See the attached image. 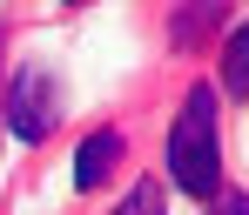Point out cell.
Segmentation results:
<instances>
[{"instance_id":"obj_1","label":"cell","mask_w":249,"mask_h":215,"mask_svg":"<svg viewBox=\"0 0 249 215\" xmlns=\"http://www.w3.org/2000/svg\"><path fill=\"white\" fill-rule=\"evenodd\" d=\"M168 175H175V188H189L202 202L215 195V182H222V128H215V87L209 81L189 87L175 128H168Z\"/></svg>"},{"instance_id":"obj_2","label":"cell","mask_w":249,"mask_h":215,"mask_svg":"<svg viewBox=\"0 0 249 215\" xmlns=\"http://www.w3.org/2000/svg\"><path fill=\"white\" fill-rule=\"evenodd\" d=\"M7 128L20 134V141H41L54 128V81H47L41 67H20L14 74V94H7Z\"/></svg>"},{"instance_id":"obj_3","label":"cell","mask_w":249,"mask_h":215,"mask_svg":"<svg viewBox=\"0 0 249 215\" xmlns=\"http://www.w3.org/2000/svg\"><path fill=\"white\" fill-rule=\"evenodd\" d=\"M122 155H128L122 134H115V128H94L81 148H74V188H81V195H94V188L115 175V162H122Z\"/></svg>"},{"instance_id":"obj_4","label":"cell","mask_w":249,"mask_h":215,"mask_svg":"<svg viewBox=\"0 0 249 215\" xmlns=\"http://www.w3.org/2000/svg\"><path fill=\"white\" fill-rule=\"evenodd\" d=\"M222 87L229 94H249V20L222 41Z\"/></svg>"},{"instance_id":"obj_5","label":"cell","mask_w":249,"mask_h":215,"mask_svg":"<svg viewBox=\"0 0 249 215\" xmlns=\"http://www.w3.org/2000/svg\"><path fill=\"white\" fill-rule=\"evenodd\" d=\"M115 215H162V188H155V182H135L128 202H122Z\"/></svg>"},{"instance_id":"obj_6","label":"cell","mask_w":249,"mask_h":215,"mask_svg":"<svg viewBox=\"0 0 249 215\" xmlns=\"http://www.w3.org/2000/svg\"><path fill=\"white\" fill-rule=\"evenodd\" d=\"M215 215H249V195H222V202H215Z\"/></svg>"}]
</instances>
